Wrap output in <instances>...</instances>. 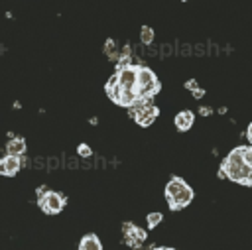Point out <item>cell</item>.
I'll return each mask as SVG.
<instances>
[{
	"instance_id": "1",
	"label": "cell",
	"mask_w": 252,
	"mask_h": 250,
	"mask_svg": "<svg viewBox=\"0 0 252 250\" xmlns=\"http://www.w3.org/2000/svg\"><path fill=\"white\" fill-rule=\"evenodd\" d=\"M158 91H159V81H158L156 73L150 67H146V65H138V83H136L138 102L152 100Z\"/></svg>"
},
{
	"instance_id": "2",
	"label": "cell",
	"mask_w": 252,
	"mask_h": 250,
	"mask_svg": "<svg viewBox=\"0 0 252 250\" xmlns=\"http://www.w3.org/2000/svg\"><path fill=\"white\" fill-rule=\"evenodd\" d=\"M244 171H246V163H244V146H238L234 148L224 159H222V165H220V175L222 177H228L236 183H242L244 181Z\"/></svg>"
},
{
	"instance_id": "3",
	"label": "cell",
	"mask_w": 252,
	"mask_h": 250,
	"mask_svg": "<svg viewBox=\"0 0 252 250\" xmlns=\"http://www.w3.org/2000/svg\"><path fill=\"white\" fill-rule=\"evenodd\" d=\"M104 91H106L108 98H110L112 102H116L118 106H124V108H132L134 104H138V96H136V91H126V89H122V87L118 85V81H116V77H114V75L108 79V83H106Z\"/></svg>"
},
{
	"instance_id": "4",
	"label": "cell",
	"mask_w": 252,
	"mask_h": 250,
	"mask_svg": "<svg viewBox=\"0 0 252 250\" xmlns=\"http://www.w3.org/2000/svg\"><path fill=\"white\" fill-rule=\"evenodd\" d=\"M39 195V209L47 215H57L61 213L63 205H65V197L61 193L55 191H45V189H37Z\"/></svg>"
},
{
	"instance_id": "5",
	"label": "cell",
	"mask_w": 252,
	"mask_h": 250,
	"mask_svg": "<svg viewBox=\"0 0 252 250\" xmlns=\"http://www.w3.org/2000/svg\"><path fill=\"white\" fill-rule=\"evenodd\" d=\"M158 114H159V108L156 106V104H152V100H148V102H138V104H134L132 106V116H134V120H136V124H140V126H150L156 118H158Z\"/></svg>"
},
{
	"instance_id": "6",
	"label": "cell",
	"mask_w": 252,
	"mask_h": 250,
	"mask_svg": "<svg viewBox=\"0 0 252 250\" xmlns=\"http://www.w3.org/2000/svg\"><path fill=\"white\" fill-rule=\"evenodd\" d=\"M191 201H193V189H191L189 185H185L183 189H179L175 195H171V197L167 199V203H169V207H171L173 211L187 207Z\"/></svg>"
},
{
	"instance_id": "7",
	"label": "cell",
	"mask_w": 252,
	"mask_h": 250,
	"mask_svg": "<svg viewBox=\"0 0 252 250\" xmlns=\"http://www.w3.org/2000/svg\"><path fill=\"white\" fill-rule=\"evenodd\" d=\"M124 236H126V242L130 244V246H138V244H142L144 240H146V230L144 228H140V226H136V224H130V222H126L124 224Z\"/></svg>"
},
{
	"instance_id": "8",
	"label": "cell",
	"mask_w": 252,
	"mask_h": 250,
	"mask_svg": "<svg viewBox=\"0 0 252 250\" xmlns=\"http://www.w3.org/2000/svg\"><path fill=\"white\" fill-rule=\"evenodd\" d=\"M20 165H22V161H20L18 156H8V154H6V157L0 159V175H8V177H12V175L18 173Z\"/></svg>"
},
{
	"instance_id": "9",
	"label": "cell",
	"mask_w": 252,
	"mask_h": 250,
	"mask_svg": "<svg viewBox=\"0 0 252 250\" xmlns=\"http://www.w3.org/2000/svg\"><path fill=\"white\" fill-rule=\"evenodd\" d=\"M173 122H175V128L179 132H187L193 126V122H195V114L191 110H181V112L175 114V120Z\"/></svg>"
},
{
	"instance_id": "10",
	"label": "cell",
	"mask_w": 252,
	"mask_h": 250,
	"mask_svg": "<svg viewBox=\"0 0 252 250\" xmlns=\"http://www.w3.org/2000/svg\"><path fill=\"white\" fill-rule=\"evenodd\" d=\"M6 154L8 156H18L22 157L26 154V140L24 138H12L8 144H6Z\"/></svg>"
},
{
	"instance_id": "11",
	"label": "cell",
	"mask_w": 252,
	"mask_h": 250,
	"mask_svg": "<svg viewBox=\"0 0 252 250\" xmlns=\"http://www.w3.org/2000/svg\"><path fill=\"white\" fill-rule=\"evenodd\" d=\"M79 250H102V244H100L98 236H94V234H87V236L81 238V242H79Z\"/></svg>"
},
{
	"instance_id": "12",
	"label": "cell",
	"mask_w": 252,
	"mask_h": 250,
	"mask_svg": "<svg viewBox=\"0 0 252 250\" xmlns=\"http://www.w3.org/2000/svg\"><path fill=\"white\" fill-rule=\"evenodd\" d=\"M185 185H187V183H185L181 177H171V179H169V183L165 185V197L169 199L171 195H175V193H177L179 189H183Z\"/></svg>"
},
{
	"instance_id": "13",
	"label": "cell",
	"mask_w": 252,
	"mask_h": 250,
	"mask_svg": "<svg viewBox=\"0 0 252 250\" xmlns=\"http://www.w3.org/2000/svg\"><path fill=\"white\" fill-rule=\"evenodd\" d=\"M140 41L144 45H150L154 41V30L150 26H142V30H140Z\"/></svg>"
},
{
	"instance_id": "14",
	"label": "cell",
	"mask_w": 252,
	"mask_h": 250,
	"mask_svg": "<svg viewBox=\"0 0 252 250\" xmlns=\"http://www.w3.org/2000/svg\"><path fill=\"white\" fill-rule=\"evenodd\" d=\"M161 219H163V215H161V213H150V215L146 217V222H148V226H150V228H156V226L161 222Z\"/></svg>"
},
{
	"instance_id": "15",
	"label": "cell",
	"mask_w": 252,
	"mask_h": 250,
	"mask_svg": "<svg viewBox=\"0 0 252 250\" xmlns=\"http://www.w3.org/2000/svg\"><path fill=\"white\" fill-rule=\"evenodd\" d=\"M244 163L252 167V146H244Z\"/></svg>"
},
{
	"instance_id": "16",
	"label": "cell",
	"mask_w": 252,
	"mask_h": 250,
	"mask_svg": "<svg viewBox=\"0 0 252 250\" xmlns=\"http://www.w3.org/2000/svg\"><path fill=\"white\" fill-rule=\"evenodd\" d=\"M77 152H79V156H81V157H89V156L93 154V152H91V148H89L87 144H79Z\"/></svg>"
},
{
	"instance_id": "17",
	"label": "cell",
	"mask_w": 252,
	"mask_h": 250,
	"mask_svg": "<svg viewBox=\"0 0 252 250\" xmlns=\"http://www.w3.org/2000/svg\"><path fill=\"white\" fill-rule=\"evenodd\" d=\"M242 185H252V167L246 165V171H244V181Z\"/></svg>"
},
{
	"instance_id": "18",
	"label": "cell",
	"mask_w": 252,
	"mask_h": 250,
	"mask_svg": "<svg viewBox=\"0 0 252 250\" xmlns=\"http://www.w3.org/2000/svg\"><path fill=\"white\" fill-rule=\"evenodd\" d=\"M246 138H248V142L252 144V122H250L248 128H246Z\"/></svg>"
},
{
	"instance_id": "19",
	"label": "cell",
	"mask_w": 252,
	"mask_h": 250,
	"mask_svg": "<svg viewBox=\"0 0 252 250\" xmlns=\"http://www.w3.org/2000/svg\"><path fill=\"white\" fill-rule=\"evenodd\" d=\"M187 89H195V91H197V83H195V81H189V83H187Z\"/></svg>"
},
{
	"instance_id": "20",
	"label": "cell",
	"mask_w": 252,
	"mask_h": 250,
	"mask_svg": "<svg viewBox=\"0 0 252 250\" xmlns=\"http://www.w3.org/2000/svg\"><path fill=\"white\" fill-rule=\"evenodd\" d=\"M156 250H169V248H156Z\"/></svg>"
},
{
	"instance_id": "21",
	"label": "cell",
	"mask_w": 252,
	"mask_h": 250,
	"mask_svg": "<svg viewBox=\"0 0 252 250\" xmlns=\"http://www.w3.org/2000/svg\"><path fill=\"white\" fill-rule=\"evenodd\" d=\"M169 250H173V248H169Z\"/></svg>"
}]
</instances>
